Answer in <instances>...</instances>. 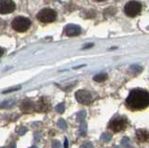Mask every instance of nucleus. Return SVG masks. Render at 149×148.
Returning <instances> with one entry per match:
<instances>
[{
  "label": "nucleus",
  "mask_w": 149,
  "mask_h": 148,
  "mask_svg": "<svg viewBox=\"0 0 149 148\" xmlns=\"http://www.w3.org/2000/svg\"><path fill=\"white\" fill-rule=\"evenodd\" d=\"M125 106L132 112H140L149 107V91L143 89H133L125 100Z\"/></svg>",
  "instance_id": "1"
},
{
  "label": "nucleus",
  "mask_w": 149,
  "mask_h": 148,
  "mask_svg": "<svg viewBox=\"0 0 149 148\" xmlns=\"http://www.w3.org/2000/svg\"><path fill=\"white\" fill-rule=\"evenodd\" d=\"M129 125L130 122L127 117L124 115H116L109 121L107 129L113 133H120L124 132L128 129Z\"/></svg>",
  "instance_id": "2"
},
{
  "label": "nucleus",
  "mask_w": 149,
  "mask_h": 148,
  "mask_svg": "<svg viewBox=\"0 0 149 148\" xmlns=\"http://www.w3.org/2000/svg\"><path fill=\"white\" fill-rule=\"evenodd\" d=\"M37 20L39 22H43V24H50L53 22L56 18H57V12H56L52 8H46L41 10L38 13H37Z\"/></svg>",
  "instance_id": "3"
},
{
  "label": "nucleus",
  "mask_w": 149,
  "mask_h": 148,
  "mask_svg": "<svg viewBox=\"0 0 149 148\" xmlns=\"http://www.w3.org/2000/svg\"><path fill=\"white\" fill-rule=\"evenodd\" d=\"M143 10V5L139 1H130L125 5L124 12L130 18H134L138 16Z\"/></svg>",
  "instance_id": "4"
},
{
  "label": "nucleus",
  "mask_w": 149,
  "mask_h": 148,
  "mask_svg": "<svg viewBox=\"0 0 149 148\" xmlns=\"http://www.w3.org/2000/svg\"><path fill=\"white\" fill-rule=\"evenodd\" d=\"M31 20L28 19L26 17H22L19 16L16 17L15 19L12 22V27L13 29L19 32V33H22L29 29V27L31 26Z\"/></svg>",
  "instance_id": "5"
},
{
  "label": "nucleus",
  "mask_w": 149,
  "mask_h": 148,
  "mask_svg": "<svg viewBox=\"0 0 149 148\" xmlns=\"http://www.w3.org/2000/svg\"><path fill=\"white\" fill-rule=\"evenodd\" d=\"M16 5L11 0H3L0 1V13L1 14H8L15 10Z\"/></svg>",
  "instance_id": "6"
},
{
  "label": "nucleus",
  "mask_w": 149,
  "mask_h": 148,
  "mask_svg": "<svg viewBox=\"0 0 149 148\" xmlns=\"http://www.w3.org/2000/svg\"><path fill=\"white\" fill-rule=\"evenodd\" d=\"M135 140L138 142H149V131L146 129H140L135 131Z\"/></svg>",
  "instance_id": "7"
},
{
  "label": "nucleus",
  "mask_w": 149,
  "mask_h": 148,
  "mask_svg": "<svg viewBox=\"0 0 149 148\" xmlns=\"http://www.w3.org/2000/svg\"><path fill=\"white\" fill-rule=\"evenodd\" d=\"M4 52H5V49H4L3 48H1V47H0V57H1L2 55L4 54Z\"/></svg>",
  "instance_id": "8"
},
{
  "label": "nucleus",
  "mask_w": 149,
  "mask_h": 148,
  "mask_svg": "<svg viewBox=\"0 0 149 148\" xmlns=\"http://www.w3.org/2000/svg\"><path fill=\"white\" fill-rule=\"evenodd\" d=\"M32 148H35V147H32Z\"/></svg>",
  "instance_id": "9"
}]
</instances>
